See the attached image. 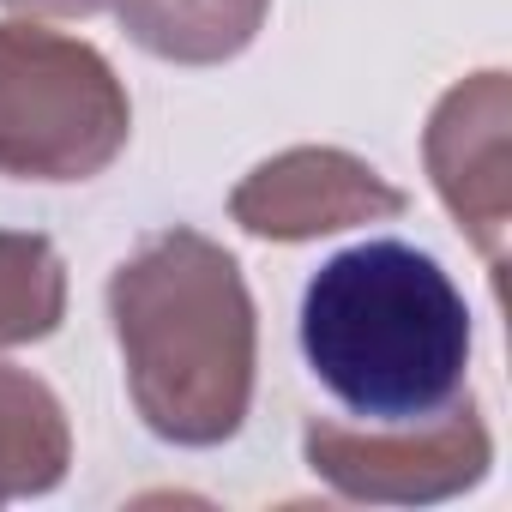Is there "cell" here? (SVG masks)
<instances>
[{
    "label": "cell",
    "instance_id": "cell-8",
    "mask_svg": "<svg viewBox=\"0 0 512 512\" xmlns=\"http://www.w3.org/2000/svg\"><path fill=\"white\" fill-rule=\"evenodd\" d=\"M67 314V272L49 235L0 229V350L37 344Z\"/></svg>",
    "mask_w": 512,
    "mask_h": 512
},
{
    "label": "cell",
    "instance_id": "cell-2",
    "mask_svg": "<svg viewBox=\"0 0 512 512\" xmlns=\"http://www.w3.org/2000/svg\"><path fill=\"white\" fill-rule=\"evenodd\" d=\"M133 410L157 440L223 446L253 404V296L241 266L193 229L151 235L109 278Z\"/></svg>",
    "mask_w": 512,
    "mask_h": 512
},
{
    "label": "cell",
    "instance_id": "cell-3",
    "mask_svg": "<svg viewBox=\"0 0 512 512\" xmlns=\"http://www.w3.org/2000/svg\"><path fill=\"white\" fill-rule=\"evenodd\" d=\"M133 133L115 67L61 31L0 25V175L91 181Z\"/></svg>",
    "mask_w": 512,
    "mask_h": 512
},
{
    "label": "cell",
    "instance_id": "cell-4",
    "mask_svg": "<svg viewBox=\"0 0 512 512\" xmlns=\"http://www.w3.org/2000/svg\"><path fill=\"white\" fill-rule=\"evenodd\" d=\"M302 452L338 494L392 500V506L446 500V494L482 482V470L494 458L470 392L452 410H440L428 422H404V428H368V422L314 416L302 428Z\"/></svg>",
    "mask_w": 512,
    "mask_h": 512
},
{
    "label": "cell",
    "instance_id": "cell-6",
    "mask_svg": "<svg viewBox=\"0 0 512 512\" xmlns=\"http://www.w3.org/2000/svg\"><path fill=\"white\" fill-rule=\"evenodd\" d=\"M428 175L452 217L476 235L488 266H506V73L452 85L428 121Z\"/></svg>",
    "mask_w": 512,
    "mask_h": 512
},
{
    "label": "cell",
    "instance_id": "cell-1",
    "mask_svg": "<svg viewBox=\"0 0 512 512\" xmlns=\"http://www.w3.org/2000/svg\"><path fill=\"white\" fill-rule=\"evenodd\" d=\"M302 356L356 422H428L470 386V308L434 253L362 241L308 278Z\"/></svg>",
    "mask_w": 512,
    "mask_h": 512
},
{
    "label": "cell",
    "instance_id": "cell-9",
    "mask_svg": "<svg viewBox=\"0 0 512 512\" xmlns=\"http://www.w3.org/2000/svg\"><path fill=\"white\" fill-rule=\"evenodd\" d=\"M0 7H13V13H49V19H91V13L109 7V0H0Z\"/></svg>",
    "mask_w": 512,
    "mask_h": 512
},
{
    "label": "cell",
    "instance_id": "cell-5",
    "mask_svg": "<svg viewBox=\"0 0 512 512\" xmlns=\"http://www.w3.org/2000/svg\"><path fill=\"white\" fill-rule=\"evenodd\" d=\"M398 211H404V193L380 181V169H368L350 151H320V145L260 163L229 193V217L266 241H308V235L380 223Z\"/></svg>",
    "mask_w": 512,
    "mask_h": 512
},
{
    "label": "cell",
    "instance_id": "cell-7",
    "mask_svg": "<svg viewBox=\"0 0 512 512\" xmlns=\"http://www.w3.org/2000/svg\"><path fill=\"white\" fill-rule=\"evenodd\" d=\"M67 458L73 434L61 398L43 380L0 362V500L49 494L67 476Z\"/></svg>",
    "mask_w": 512,
    "mask_h": 512
}]
</instances>
